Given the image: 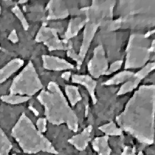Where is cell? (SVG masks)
Masks as SVG:
<instances>
[{
    "mask_svg": "<svg viewBox=\"0 0 155 155\" xmlns=\"http://www.w3.org/2000/svg\"><path fill=\"white\" fill-rule=\"evenodd\" d=\"M137 155H144V154H143V153L142 152V151H140V152H139V153H138V154Z\"/></svg>",
    "mask_w": 155,
    "mask_h": 155,
    "instance_id": "44dd1931",
    "label": "cell"
},
{
    "mask_svg": "<svg viewBox=\"0 0 155 155\" xmlns=\"http://www.w3.org/2000/svg\"><path fill=\"white\" fill-rule=\"evenodd\" d=\"M53 86L56 101L54 100L52 94L45 91H42L37 96L38 101L45 106V114L47 120L55 125L66 123L71 130L77 132L78 123L76 115L68 106L58 86L54 83H53ZM48 89L53 91L52 89Z\"/></svg>",
    "mask_w": 155,
    "mask_h": 155,
    "instance_id": "3957f363",
    "label": "cell"
},
{
    "mask_svg": "<svg viewBox=\"0 0 155 155\" xmlns=\"http://www.w3.org/2000/svg\"><path fill=\"white\" fill-rule=\"evenodd\" d=\"M27 2V1H19V3H20V4H21V3H25V2Z\"/></svg>",
    "mask_w": 155,
    "mask_h": 155,
    "instance_id": "ffe728a7",
    "label": "cell"
},
{
    "mask_svg": "<svg viewBox=\"0 0 155 155\" xmlns=\"http://www.w3.org/2000/svg\"><path fill=\"white\" fill-rule=\"evenodd\" d=\"M8 39L12 43H17L18 41V40H19L18 37L17 35L16 30L15 29H14L11 31V33L8 37Z\"/></svg>",
    "mask_w": 155,
    "mask_h": 155,
    "instance_id": "2e32d148",
    "label": "cell"
},
{
    "mask_svg": "<svg viewBox=\"0 0 155 155\" xmlns=\"http://www.w3.org/2000/svg\"><path fill=\"white\" fill-rule=\"evenodd\" d=\"M99 129L105 133L106 136H120L122 134L121 129L117 128L114 122H110L108 124L99 127Z\"/></svg>",
    "mask_w": 155,
    "mask_h": 155,
    "instance_id": "7c38bea8",
    "label": "cell"
},
{
    "mask_svg": "<svg viewBox=\"0 0 155 155\" xmlns=\"http://www.w3.org/2000/svg\"><path fill=\"white\" fill-rule=\"evenodd\" d=\"M1 7L0 6V18H1Z\"/></svg>",
    "mask_w": 155,
    "mask_h": 155,
    "instance_id": "7402d4cb",
    "label": "cell"
},
{
    "mask_svg": "<svg viewBox=\"0 0 155 155\" xmlns=\"http://www.w3.org/2000/svg\"><path fill=\"white\" fill-rule=\"evenodd\" d=\"M122 64V61H117L116 63H114V64H113L111 65V66L110 67V69L108 71V74L111 73L113 71H116L117 70H118L119 68L120 67H121V65Z\"/></svg>",
    "mask_w": 155,
    "mask_h": 155,
    "instance_id": "ac0fdd59",
    "label": "cell"
},
{
    "mask_svg": "<svg viewBox=\"0 0 155 155\" xmlns=\"http://www.w3.org/2000/svg\"><path fill=\"white\" fill-rule=\"evenodd\" d=\"M24 60L21 58H14L0 69V84L17 71L24 65Z\"/></svg>",
    "mask_w": 155,
    "mask_h": 155,
    "instance_id": "8992f818",
    "label": "cell"
},
{
    "mask_svg": "<svg viewBox=\"0 0 155 155\" xmlns=\"http://www.w3.org/2000/svg\"><path fill=\"white\" fill-rule=\"evenodd\" d=\"M30 99V97L28 96H22L20 95H14V94H8V95H3L0 97V99L3 102L7 103L10 104H18L25 101H27Z\"/></svg>",
    "mask_w": 155,
    "mask_h": 155,
    "instance_id": "8fae6325",
    "label": "cell"
},
{
    "mask_svg": "<svg viewBox=\"0 0 155 155\" xmlns=\"http://www.w3.org/2000/svg\"><path fill=\"white\" fill-rule=\"evenodd\" d=\"M155 68V64L151 63L148 64L144 68L139 71L137 74H134V80L129 81L125 84H124L122 87V88L120 89L118 94H122L124 93L128 92L129 91L132 90L134 88H136L137 86L138 83L140 81V80L145 77L147 73L152 71Z\"/></svg>",
    "mask_w": 155,
    "mask_h": 155,
    "instance_id": "52a82bcc",
    "label": "cell"
},
{
    "mask_svg": "<svg viewBox=\"0 0 155 155\" xmlns=\"http://www.w3.org/2000/svg\"><path fill=\"white\" fill-rule=\"evenodd\" d=\"M134 75V73L132 72H122L121 73L117 74L116 76L114 77L112 79L108 80L105 84H118L122 83L123 81L126 80L128 78H131Z\"/></svg>",
    "mask_w": 155,
    "mask_h": 155,
    "instance_id": "4fadbf2b",
    "label": "cell"
},
{
    "mask_svg": "<svg viewBox=\"0 0 155 155\" xmlns=\"http://www.w3.org/2000/svg\"><path fill=\"white\" fill-rule=\"evenodd\" d=\"M37 130L41 133H44L46 130V119L45 118H40L37 122Z\"/></svg>",
    "mask_w": 155,
    "mask_h": 155,
    "instance_id": "9a60e30c",
    "label": "cell"
},
{
    "mask_svg": "<svg viewBox=\"0 0 155 155\" xmlns=\"http://www.w3.org/2000/svg\"><path fill=\"white\" fill-rule=\"evenodd\" d=\"M1 50V47H0V50Z\"/></svg>",
    "mask_w": 155,
    "mask_h": 155,
    "instance_id": "603a6c76",
    "label": "cell"
},
{
    "mask_svg": "<svg viewBox=\"0 0 155 155\" xmlns=\"http://www.w3.org/2000/svg\"><path fill=\"white\" fill-rule=\"evenodd\" d=\"M109 139V136L106 135L96 137L93 140L92 146L98 155H110L111 149L108 143Z\"/></svg>",
    "mask_w": 155,
    "mask_h": 155,
    "instance_id": "ba28073f",
    "label": "cell"
},
{
    "mask_svg": "<svg viewBox=\"0 0 155 155\" xmlns=\"http://www.w3.org/2000/svg\"><path fill=\"white\" fill-rule=\"evenodd\" d=\"M70 72H66L64 74H63L62 75V77L63 78H64L67 80H68L69 79V76H70Z\"/></svg>",
    "mask_w": 155,
    "mask_h": 155,
    "instance_id": "d6986e66",
    "label": "cell"
},
{
    "mask_svg": "<svg viewBox=\"0 0 155 155\" xmlns=\"http://www.w3.org/2000/svg\"><path fill=\"white\" fill-rule=\"evenodd\" d=\"M72 79L73 81H74V83H80L87 87V89L89 90L90 96L93 99V103L95 104L96 103V99L94 96V89L96 86V82L93 81L88 76L74 75L73 76Z\"/></svg>",
    "mask_w": 155,
    "mask_h": 155,
    "instance_id": "9c48e42d",
    "label": "cell"
},
{
    "mask_svg": "<svg viewBox=\"0 0 155 155\" xmlns=\"http://www.w3.org/2000/svg\"><path fill=\"white\" fill-rule=\"evenodd\" d=\"M121 130L130 133L139 142L150 145L155 141V101H129L116 117Z\"/></svg>",
    "mask_w": 155,
    "mask_h": 155,
    "instance_id": "6da1fadb",
    "label": "cell"
},
{
    "mask_svg": "<svg viewBox=\"0 0 155 155\" xmlns=\"http://www.w3.org/2000/svg\"><path fill=\"white\" fill-rule=\"evenodd\" d=\"M122 155H136L135 147L126 146L123 149Z\"/></svg>",
    "mask_w": 155,
    "mask_h": 155,
    "instance_id": "e0dca14e",
    "label": "cell"
},
{
    "mask_svg": "<svg viewBox=\"0 0 155 155\" xmlns=\"http://www.w3.org/2000/svg\"><path fill=\"white\" fill-rule=\"evenodd\" d=\"M11 136L25 153L35 154L43 152L58 154L52 143L36 129L32 121L24 113L12 127Z\"/></svg>",
    "mask_w": 155,
    "mask_h": 155,
    "instance_id": "7a4b0ae2",
    "label": "cell"
},
{
    "mask_svg": "<svg viewBox=\"0 0 155 155\" xmlns=\"http://www.w3.org/2000/svg\"><path fill=\"white\" fill-rule=\"evenodd\" d=\"M12 144L3 130L0 127V155H10ZM11 155H17L12 154Z\"/></svg>",
    "mask_w": 155,
    "mask_h": 155,
    "instance_id": "30bf717a",
    "label": "cell"
},
{
    "mask_svg": "<svg viewBox=\"0 0 155 155\" xmlns=\"http://www.w3.org/2000/svg\"><path fill=\"white\" fill-rule=\"evenodd\" d=\"M93 127L90 125L80 134L73 136L68 139V142L75 147L78 151L84 150L91 139Z\"/></svg>",
    "mask_w": 155,
    "mask_h": 155,
    "instance_id": "5b68a950",
    "label": "cell"
},
{
    "mask_svg": "<svg viewBox=\"0 0 155 155\" xmlns=\"http://www.w3.org/2000/svg\"><path fill=\"white\" fill-rule=\"evenodd\" d=\"M11 11L14 13V14L17 17V18L20 21L24 30L25 31L28 30V29L29 28V24L27 22V20L25 19L22 11H21L19 7L17 5L14 6L13 8H12Z\"/></svg>",
    "mask_w": 155,
    "mask_h": 155,
    "instance_id": "5bb4252c",
    "label": "cell"
},
{
    "mask_svg": "<svg viewBox=\"0 0 155 155\" xmlns=\"http://www.w3.org/2000/svg\"><path fill=\"white\" fill-rule=\"evenodd\" d=\"M42 87L43 84L33 63L30 61L21 72L13 79L10 88V94L31 97Z\"/></svg>",
    "mask_w": 155,
    "mask_h": 155,
    "instance_id": "277c9868",
    "label": "cell"
}]
</instances>
